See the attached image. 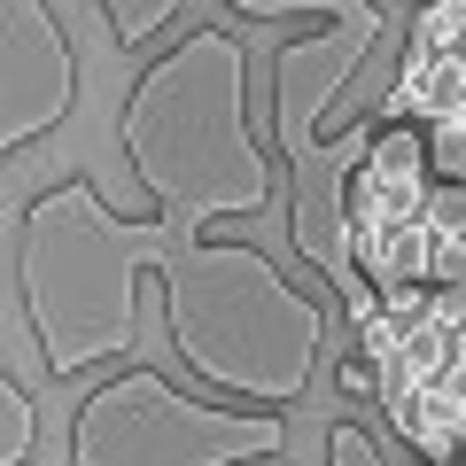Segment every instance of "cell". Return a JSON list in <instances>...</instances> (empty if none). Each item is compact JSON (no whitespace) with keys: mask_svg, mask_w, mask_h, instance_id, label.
<instances>
[{"mask_svg":"<svg viewBox=\"0 0 466 466\" xmlns=\"http://www.w3.org/2000/svg\"><path fill=\"white\" fill-rule=\"evenodd\" d=\"M164 280V319L179 358L210 389L280 412L311 397L319 350H327V311L272 265L257 241H179Z\"/></svg>","mask_w":466,"mask_h":466,"instance_id":"3","label":"cell"},{"mask_svg":"<svg viewBox=\"0 0 466 466\" xmlns=\"http://www.w3.org/2000/svg\"><path fill=\"white\" fill-rule=\"evenodd\" d=\"M327 466H389V459H381V443H373L358 420H334L327 428Z\"/></svg>","mask_w":466,"mask_h":466,"instance_id":"11","label":"cell"},{"mask_svg":"<svg viewBox=\"0 0 466 466\" xmlns=\"http://www.w3.org/2000/svg\"><path fill=\"white\" fill-rule=\"evenodd\" d=\"M288 451L280 412L179 397L164 373L125 366L70 412V466H257Z\"/></svg>","mask_w":466,"mask_h":466,"instance_id":"4","label":"cell"},{"mask_svg":"<svg viewBox=\"0 0 466 466\" xmlns=\"http://www.w3.org/2000/svg\"><path fill=\"white\" fill-rule=\"evenodd\" d=\"M404 47H466V0H420V16H412V39Z\"/></svg>","mask_w":466,"mask_h":466,"instance_id":"10","label":"cell"},{"mask_svg":"<svg viewBox=\"0 0 466 466\" xmlns=\"http://www.w3.org/2000/svg\"><path fill=\"white\" fill-rule=\"evenodd\" d=\"M101 16H109L116 47H140V39H156L171 16H179V0H101Z\"/></svg>","mask_w":466,"mask_h":466,"instance_id":"9","label":"cell"},{"mask_svg":"<svg viewBox=\"0 0 466 466\" xmlns=\"http://www.w3.org/2000/svg\"><path fill=\"white\" fill-rule=\"evenodd\" d=\"M233 16H249V24H272V16H327V24H342V32H366V39H381V0H226Z\"/></svg>","mask_w":466,"mask_h":466,"instance_id":"7","label":"cell"},{"mask_svg":"<svg viewBox=\"0 0 466 466\" xmlns=\"http://www.w3.org/2000/svg\"><path fill=\"white\" fill-rule=\"evenodd\" d=\"M116 140L133 179L179 226V241H195L210 218H257L280 187L249 125V55L233 32H210V24L133 78Z\"/></svg>","mask_w":466,"mask_h":466,"instance_id":"1","label":"cell"},{"mask_svg":"<svg viewBox=\"0 0 466 466\" xmlns=\"http://www.w3.org/2000/svg\"><path fill=\"white\" fill-rule=\"evenodd\" d=\"M78 101V47L47 0H0V148L24 156Z\"/></svg>","mask_w":466,"mask_h":466,"instance_id":"5","label":"cell"},{"mask_svg":"<svg viewBox=\"0 0 466 466\" xmlns=\"http://www.w3.org/2000/svg\"><path fill=\"white\" fill-rule=\"evenodd\" d=\"M179 249L171 218H116L94 179L32 195L24 233L8 218V288H24V327L55 381L109 366L140 342V272Z\"/></svg>","mask_w":466,"mask_h":466,"instance_id":"2","label":"cell"},{"mask_svg":"<svg viewBox=\"0 0 466 466\" xmlns=\"http://www.w3.org/2000/svg\"><path fill=\"white\" fill-rule=\"evenodd\" d=\"M32 451H39V404H32V389L8 373V381H0V466H32Z\"/></svg>","mask_w":466,"mask_h":466,"instance_id":"8","label":"cell"},{"mask_svg":"<svg viewBox=\"0 0 466 466\" xmlns=\"http://www.w3.org/2000/svg\"><path fill=\"white\" fill-rule=\"evenodd\" d=\"M466 101V55L459 47H404V70L397 86H389L381 116H397V125H443V116H459Z\"/></svg>","mask_w":466,"mask_h":466,"instance_id":"6","label":"cell"}]
</instances>
